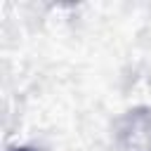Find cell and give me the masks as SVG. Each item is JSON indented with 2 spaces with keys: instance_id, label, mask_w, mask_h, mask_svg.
Instances as JSON below:
<instances>
[{
  "instance_id": "obj_1",
  "label": "cell",
  "mask_w": 151,
  "mask_h": 151,
  "mask_svg": "<svg viewBox=\"0 0 151 151\" xmlns=\"http://www.w3.org/2000/svg\"><path fill=\"white\" fill-rule=\"evenodd\" d=\"M12 151H31V149H26V146H21V149H12Z\"/></svg>"
}]
</instances>
